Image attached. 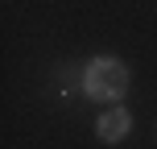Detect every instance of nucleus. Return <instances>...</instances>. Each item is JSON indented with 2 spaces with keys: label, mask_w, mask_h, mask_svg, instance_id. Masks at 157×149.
I'll return each mask as SVG.
<instances>
[{
  "label": "nucleus",
  "mask_w": 157,
  "mask_h": 149,
  "mask_svg": "<svg viewBox=\"0 0 157 149\" xmlns=\"http://www.w3.org/2000/svg\"><path fill=\"white\" fill-rule=\"evenodd\" d=\"M83 91L91 100H120L128 91V66H120L116 58H95L83 75Z\"/></svg>",
  "instance_id": "1"
},
{
  "label": "nucleus",
  "mask_w": 157,
  "mask_h": 149,
  "mask_svg": "<svg viewBox=\"0 0 157 149\" xmlns=\"http://www.w3.org/2000/svg\"><path fill=\"white\" fill-rule=\"evenodd\" d=\"M128 128H132V116L124 108H112V112L99 116V137L103 141H120V137H128Z\"/></svg>",
  "instance_id": "2"
}]
</instances>
